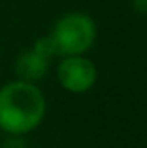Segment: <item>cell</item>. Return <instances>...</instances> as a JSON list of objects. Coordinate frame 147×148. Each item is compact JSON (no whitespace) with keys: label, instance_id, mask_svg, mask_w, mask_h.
Instances as JSON below:
<instances>
[{"label":"cell","instance_id":"6da1fadb","mask_svg":"<svg viewBox=\"0 0 147 148\" xmlns=\"http://www.w3.org/2000/svg\"><path fill=\"white\" fill-rule=\"evenodd\" d=\"M45 114V98L34 83L13 81L0 88V130L23 135L40 126Z\"/></svg>","mask_w":147,"mask_h":148},{"label":"cell","instance_id":"7a4b0ae2","mask_svg":"<svg viewBox=\"0 0 147 148\" xmlns=\"http://www.w3.org/2000/svg\"><path fill=\"white\" fill-rule=\"evenodd\" d=\"M94 23L85 13H66L55 23L49 41L55 54L60 56H77L91 49L94 41Z\"/></svg>","mask_w":147,"mask_h":148},{"label":"cell","instance_id":"3957f363","mask_svg":"<svg viewBox=\"0 0 147 148\" xmlns=\"http://www.w3.org/2000/svg\"><path fill=\"white\" fill-rule=\"evenodd\" d=\"M57 77L62 88L74 94H81L92 88V84L96 83V68L91 60L83 58L81 54L64 56L57 69Z\"/></svg>","mask_w":147,"mask_h":148},{"label":"cell","instance_id":"277c9868","mask_svg":"<svg viewBox=\"0 0 147 148\" xmlns=\"http://www.w3.org/2000/svg\"><path fill=\"white\" fill-rule=\"evenodd\" d=\"M55 56L53 45L49 38H42L34 49L25 51L15 62V73L19 75V81H26V83H34V81L42 79L47 73V60Z\"/></svg>","mask_w":147,"mask_h":148},{"label":"cell","instance_id":"5b68a950","mask_svg":"<svg viewBox=\"0 0 147 148\" xmlns=\"http://www.w3.org/2000/svg\"><path fill=\"white\" fill-rule=\"evenodd\" d=\"M132 4L140 13H147V0H132Z\"/></svg>","mask_w":147,"mask_h":148}]
</instances>
